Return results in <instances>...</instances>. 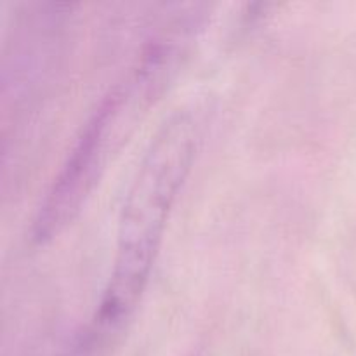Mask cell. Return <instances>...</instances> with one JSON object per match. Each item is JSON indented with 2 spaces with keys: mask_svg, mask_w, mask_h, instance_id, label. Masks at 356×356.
<instances>
[{
  "mask_svg": "<svg viewBox=\"0 0 356 356\" xmlns=\"http://www.w3.org/2000/svg\"><path fill=\"white\" fill-rule=\"evenodd\" d=\"M200 103L177 108L149 143L122 209L117 254L92 322L73 356H96L113 346L134 316L148 285L167 221L191 170L205 131Z\"/></svg>",
  "mask_w": 356,
  "mask_h": 356,
  "instance_id": "1",
  "label": "cell"
},
{
  "mask_svg": "<svg viewBox=\"0 0 356 356\" xmlns=\"http://www.w3.org/2000/svg\"><path fill=\"white\" fill-rule=\"evenodd\" d=\"M159 94V89L134 70L127 82L118 83L103 97L83 124L68 159L38 209L31 229L35 242H51L75 219L129 125L138 118L139 110L152 104Z\"/></svg>",
  "mask_w": 356,
  "mask_h": 356,
  "instance_id": "2",
  "label": "cell"
}]
</instances>
